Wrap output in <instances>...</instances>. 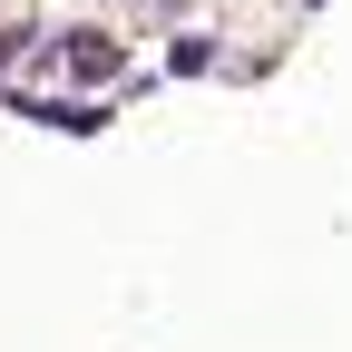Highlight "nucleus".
Segmentation results:
<instances>
[{
	"mask_svg": "<svg viewBox=\"0 0 352 352\" xmlns=\"http://www.w3.org/2000/svg\"><path fill=\"white\" fill-rule=\"evenodd\" d=\"M59 39H69V69L78 78H118V39L108 30H59Z\"/></svg>",
	"mask_w": 352,
	"mask_h": 352,
	"instance_id": "nucleus-1",
	"label": "nucleus"
},
{
	"mask_svg": "<svg viewBox=\"0 0 352 352\" xmlns=\"http://www.w3.org/2000/svg\"><path fill=\"white\" fill-rule=\"evenodd\" d=\"M166 69H176V78H206V69H215V50H206L196 30H176V50H166Z\"/></svg>",
	"mask_w": 352,
	"mask_h": 352,
	"instance_id": "nucleus-2",
	"label": "nucleus"
}]
</instances>
